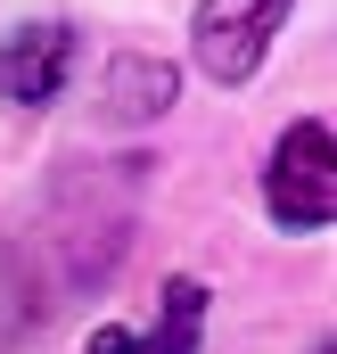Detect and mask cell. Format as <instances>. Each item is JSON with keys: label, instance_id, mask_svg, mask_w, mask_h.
Returning a JSON list of instances; mask_svg holds the SVG:
<instances>
[{"label": "cell", "instance_id": "1", "mask_svg": "<svg viewBox=\"0 0 337 354\" xmlns=\"http://www.w3.org/2000/svg\"><path fill=\"white\" fill-rule=\"evenodd\" d=\"M263 206H271V223H288V231H329V206H337V140H329L321 115H296V124L271 140Z\"/></svg>", "mask_w": 337, "mask_h": 354}, {"label": "cell", "instance_id": "2", "mask_svg": "<svg viewBox=\"0 0 337 354\" xmlns=\"http://www.w3.org/2000/svg\"><path fill=\"white\" fill-rule=\"evenodd\" d=\"M288 8L296 0H198V17H189L198 66L214 83H247L255 66H263V50H271V33L288 25Z\"/></svg>", "mask_w": 337, "mask_h": 354}, {"label": "cell", "instance_id": "3", "mask_svg": "<svg viewBox=\"0 0 337 354\" xmlns=\"http://www.w3.org/2000/svg\"><path fill=\"white\" fill-rule=\"evenodd\" d=\"M66 66H75V25L41 17V25H25V33L0 41V99H17V107H50V99L66 91Z\"/></svg>", "mask_w": 337, "mask_h": 354}, {"label": "cell", "instance_id": "4", "mask_svg": "<svg viewBox=\"0 0 337 354\" xmlns=\"http://www.w3.org/2000/svg\"><path fill=\"white\" fill-rule=\"evenodd\" d=\"M198 322H206V288L198 280H173L157 330H99L90 354H198Z\"/></svg>", "mask_w": 337, "mask_h": 354}, {"label": "cell", "instance_id": "5", "mask_svg": "<svg viewBox=\"0 0 337 354\" xmlns=\"http://www.w3.org/2000/svg\"><path fill=\"white\" fill-rule=\"evenodd\" d=\"M107 107L115 115H165L173 107V66L165 58H115L107 66Z\"/></svg>", "mask_w": 337, "mask_h": 354}, {"label": "cell", "instance_id": "6", "mask_svg": "<svg viewBox=\"0 0 337 354\" xmlns=\"http://www.w3.org/2000/svg\"><path fill=\"white\" fill-rule=\"evenodd\" d=\"M321 354H329V346H321Z\"/></svg>", "mask_w": 337, "mask_h": 354}]
</instances>
